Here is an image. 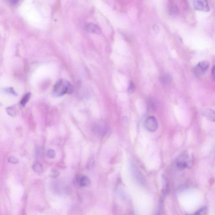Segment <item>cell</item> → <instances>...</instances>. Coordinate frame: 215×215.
I'll return each mask as SVG.
<instances>
[{"mask_svg":"<svg viewBox=\"0 0 215 215\" xmlns=\"http://www.w3.org/2000/svg\"><path fill=\"white\" fill-rule=\"evenodd\" d=\"M85 29L90 33L99 35L101 33V31L99 27L95 24L89 23L85 26Z\"/></svg>","mask_w":215,"mask_h":215,"instance_id":"obj_7","label":"cell"},{"mask_svg":"<svg viewBox=\"0 0 215 215\" xmlns=\"http://www.w3.org/2000/svg\"><path fill=\"white\" fill-rule=\"evenodd\" d=\"M203 115L209 121L215 122V111L212 109H206L203 112Z\"/></svg>","mask_w":215,"mask_h":215,"instance_id":"obj_9","label":"cell"},{"mask_svg":"<svg viewBox=\"0 0 215 215\" xmlns=\"http://www.w3.org/2000/svg\"><path fill=\"white\" fill-rule=\"evenodd\" d=\"M195 9L199 11L207 12L210 9L207 0H193Z\"/></svg>","mask_w":215,"mask_h":215,"instance_id":"obj_6","label":"cell"},{"mask_svg":"<svg viewBox=\"0 0 215 215\" xmlns=\"http://www.w3.org/2000/svg\"><path fill=\"white\" fill-rule=\"evenodd\" d=\"M6 112L10 116L14 117L16 116V111L14 107H11L6 108Z\"/></svg>","mask_w":215,"mask_h":215,"instance_id":"obj_15","label":"cell"},{"mask_svg":"<svg viewBox=\"0 0 215 215\" xmlns=\"http://www.w3.org/2000/svg\"><path fill=\"white\" fill-rule=\"evenodd\" d=\"M59 175V173L57 170H53L51 171L50 176L52 178L55 179L58 177Z\"/></svg>","mask_w":215,"mask_h":215,"instance_id":"obj_20","label":"cell"},{"mask_svg":"<svg viewBox=\"0 0 215 215\" xmlns=\"http://www.w3.org/2000/svg\"><path fill=\"white\" fill-rule=\"evenodd\" d=\"M145 126L147 130L150 132H154L157 130L158 127V123L155 117H149L146 120Z\"/></svg>","mask_w":215,"mask_h":215,"instance_id":"obj_5","label":"cell"},{"mask_svg":"<svg viewBox=\"0 0 215 215\" xmlns=\"http://www.w3.org/2000/svg\"><path fill=\"white\" fill-rule=\"evenodd\" d=\"M207 211V209L206 207H204L201 208L199 210H198L195 214L197 215H205L206 214Z\"/></svg>","mask_w":215,"mask_h":215,"instance_id":"obj_17","label":"cell"},{"mask_svg":"<svg viewBox=\"0 0 215 215\" xmlns=\"http://www.w3.org/2000/svg\"><path fill=\"white\" fill-rule=\"evenodd\" d=\"M46 155L48 158L53 159L55 158L56 154L55 151L53 150L50 149L48 150Z\"/></svg>","mask_w":215,"mask_h":215,"instance_id":"obj_16","label":"cell"},{"mask_svg":"<svg viewBox=\"0 0 215 215\" xmlns=\"http://www.w3.org/2000/svg\"><path fill=\"white\" fill-rule=\"evenodd\" d=\"M6 91H7L9 93H12L13 95H16V93L14 91V90L13 89L10 88L7 89L6 90Z\"/></svg>","mask_w":215,"mask_h":215,"instance_id":"obj_24","label":"cell"},{"mask_svg":"<svg viewBox=\"0 0 215 215\" xmlns=\"http://www.w3.org/2000/svg\"><path fill=\"white\" fill-rule=\"evenodd\" d=\"M32 169L36 173L40 174L43 171V166L38 162H36L32 166Z\"/></svg>","mask_w":215,"mask_h":215,"instance_id":"obj_11","label":"cell"},{"mask_svg":"<svg viewBox=\"0 0 215 215\" xmlns=\"http://www.w3.org/2000/svg\"><path fill=\"white\" fill-rule=\"evenodd\" d=\"M153 29L155 31H157L159 30L158 27L157 25H154V27H153Z\"/></svg>","mask_w":215,"mask_h":215,"instance_id":"obj_25","label":"cell"},{"mask_svg":"<svg viewBox=\"0 0 215 215\" xmlns=\"http://www.w3.org/2000/svg\"><path fill=\"white\" fill-rule=\"evenodd\" d=\"M156 106L154 100H149L148 102V109L150 111H155Z\"/></svg>","mask_w":215,"mask_h":215,"instance_id":"obj_14","label":"cell"},{"mask_svg":"<svg viewBox=\"0 0 215 215\" xmlns=\"http://www.w3.org/2000/svg\"><path fill=\"white\" fill-rule=\"evenodd\" d=\"M192 161L189 155L187 154H182L177 158L176 165L178 169L183 170L187 167H189L192 165Z\"/></svg>","mask_w":215,"mask_h":215,"instance_id":"obj_2","label":"cell"},{"mask_svg":"<svg viewBox=\"0 0 215 215\" xmlns=\"http://www.w3.org/2000/svg\"><path fill=\"white\" fill-rule=\"evenodd\" d=\"M73 91L72 84L64 79H59L54 85L52 93L54 96L61 97L66 93L70 94Z\"/></svg>","mask_w":215,"mask_h":215,"instance_id":"obj_1","label":"cell"},{"mask_svg":"<svg viewBox=\"0 0 215 215\" xmlns=\"http://www.w3.org/2000/svg\"><path fill=\"white\" fill-rule=\"evenodd\" d=\"M31 94L30 93H27L25 95H24L22 100L20 101V104L23 107H24L26 106V104L27 103L30 97H31Z\"/></svg>","mask_w":215,"mask_h":215,"instance_id":"obj_12","label":"cell"},{"mask_svg":"<svg viewBox=\"0 0 215 215\" xmlns=\"http://www.w3.org/2000/svg\"><path fill=\"white\" fill-rule=\"evenodd\" d=\"M93 129L96 133L99 134H102L106 131V126L103 123L99 122L94 124Z\"/></svg>","mask_w":215,"mask_h":215,"instance_id":"obj_10","label":"cell"},{"mask_svg":"<svg viewBox=\"0 0 215 215\" xmlns=\"http://www.w3.org/2000/svg\"><path fill=\"white\" fill-rule=\"evenodd\" d=\"M172 77L170 74L167 73H164L160 76L159 81L162 85L167 86L171 82Z\"/></svg>","mask_w":215,"mask_h":215,"instance_id":"obj_8","label":"cell"},{"mask_svg":"<svg viewBox=\"0 0 215 215\" xmlns=\"http://www.w3.org/2000/svg\"><path fill=\"white\" fill-rule=\"evenodd\" d=\"M211 77L215 81V65H214L211 70Z\"/></svg>","mask_w":215,"mask_h":215,"instance_id":"obj_23","label":"cell"},{"mask_svg":"<svg viewBox=\"0 0 215 215\" xmlns=\"http://www.w3.org/2000/svg\"><path fill=\"white\" fill-rule=\"evenodd\" d=\"M36 155L39 157L44 156V150L42 148H37L36 151Z\"/></svg>","mask_w":215,"mask_h":215,"instance_id":"obj_18","label":"cell"},{"mask_svg":"<svg viewBox=\"0 0 215 215\" xmlns=\"http://www.w3.org/2000/svg\"><path fill=\"white\" fill-rule=\"evenodd\" d=\"M169 13L172 15H176L178 13V7L176 5H171L169 8Z\"/></svg>","mask_w":215,"mask_h":215,"instance_id":"obj_13","label":"cell"},{"mask_svg":"<svg viewBox=\"0 0 215 215\" xmlns=\"http://www.w3.org/2000/svg\"><path fill=\"white\" fill-rule=\"evenodd\" d=\"M8 161L9 163H12V164H17L19 162V161L18 159L13 156L9 157L8 158Z\"/></svg>","mask_w":215,"mask_h":215,"instance_id":"obj_19","label":"cell"},{"mask_svg":"<svg viewBox=\"0 0 215 215\" xmlns=\"http://www.w3.org/2000/svg\"><path fill=\"white\" fill-rule=\"evenodd\" d=\"M6 1L11 5H15L18 3L19 0H6Z\"/></svg>","mask_w":215,"mask_h":215,"instance_id":"obj_22","label":"cell"},{"mask_svg":"<svg viewBox=\"0 0 215 215\" xmlns=\"http://www.w3.org/2000/svg\"><path fill=\"white\" fill-rule=\"evenodd\" d=\"M74 184L79 187H87L91 184V180L87 176L81 175H77L74 179Z\"/></svg>","mask_w":215,"mask_h":215,"instance_id":"obj_4","label":"cell"},{"mask_svg":"<svg viewBox=\"0 0 215 215\" xmlns=\"http://www.w3.org/2000/svg\"><path fill=\"white\" fill-rule=\"evenodd\" d=\"M210 64L207 61L204 60L200 62L195 68V74L197 76L202 75L207 70Z\"/></svg>","mask_w":215,"mask_h":215,"instance_id":"obj_3","label":"cell"},{"mask_svg":"<svg viewBox=\"0 0 215 215\" xmlns=\"http://www.w3.org/2000/svg\"><path fill=\"white\" fill-rule=\"evenodd\" d=\"M135 85L133 82H130L129 83V93H133L135 90Z\"/></svg>","mask_w":215,"mask_h":215,"instance_id":"obj_21","label":"cell"}]
</instances>
